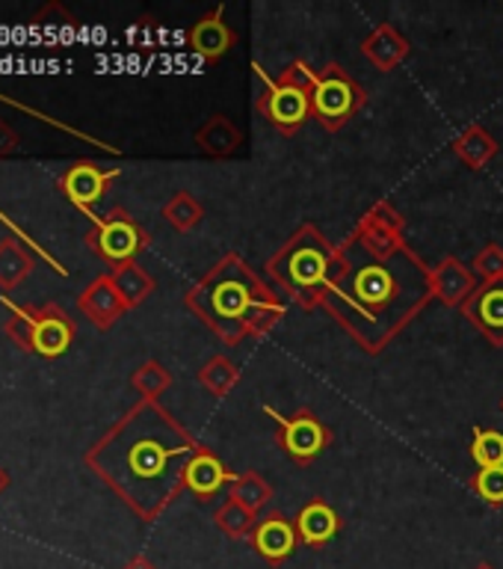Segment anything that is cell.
Wrapping results in <instances>:
<instances>
[{"label": "cell", "mask_w": 503, "mask_h": 569, "mask_svg": "<svg viewBox=\"0 0 503 569\" xmlns=\"http://www.w3.org/2000/svg\"><path fill=\"white\" fill-rule=\"evenodd\" d=\"M193 439L151 400L133 407L107 430L87 466L142 519H154L184 487L195 457Z\"/></svg>", "instance_id": "1"}, {"label": "cell", "mask_w": 503, "mask_h": 569, "mask_svg": "<svg viewBox=\"0 0 503 569\" xmlns=\"http://www.w3.org/2000/svg\"><path fill=\"white\" fill-rule=\"evenodd\" d=\"M89 243H92L98 256L119 267L128 264L140 252L142 243H145V231L122 208H115V211L107 213L104 220L95 222V231L89 234Z\"/></svg>", "instance_id": "2"}, {"label": "cell", "mask_w": 503, "mask_h": 569, "mask_svg": "<svg viewBox=\"0 0 503 569\" xmlns=\"http://www.w3.org/2000/svg\"><path fill=\"white\" fill-rule=\"evenodd\" d=\"M190 302H193L195 309L208 311L213 309V320L220 323V327L229 329V323H234V320H240L243 315L249 311V288L247 284L234 282V279H220L217 284H208V288H202V291L190 293Z\"/></svg>", "instance_id": "3"}, {"label": "cell", "mask_w": 503, "mask_h": 569, "mask_svg": "<svg viewBox=\"0 0 503 569\" xmlns=\"http://www.w3.org/2000/svg\"><path fill=\"white\" fill-rule=\"evenodd\" d=\"M74 332H78L74 320L57 302H48V306L39 309V320H36L33 353L44 356V359H57V356L69 350V345L74 341Z\"/></svg>", "instance_id": "4"}, {"label": "cell", "mask_w": 503, "mask_h": 569, "mask_svg": "<svg viewBox=\"0 0 503 569\" xmlns=\"http://www.w3.org/2000/svg\"><path fill=\"white\" fill-rule=\"evenodd\" d=\"M264 83H266L264 110L275 124H282V128H296V124L309 119L311 98L300 83H293V80L288 78H284L282 83H270V80H264Z\"/></svg>", "instance_id": "5"}, {"label": "cell", "mask_w": 503, "mask_h": 569, "mask_svg": "<svg viewBox=\"0 0 503 569\" xmlns=\"http://www.w3.org/2000/svg\"><path fill=\"white\" fill-rule=\"evenodd\" d=\"M270 416L282 425V445L284 451L296 457V460H311V457H318L323 451V445L329 442L326 430L320 425L318 418L311 416H296L293 421H284L282 416H275L273 409H270Z\"/></svg>", "instance_id": "6"}, {"label": "cell", "mask_w": 503, "mask_h": 569, "mask_svg": "<svg viewBox=\"0 0 503 569\" xmlns=\"http://www.w3.org/2000/svg\"><path fill=\"white\" fill-rule=\"evenodd\" d=\"M311 101H314V110H318L320 119L326 122H341L344 116L353 113L355 107V89L353 83L344 78V74H326V78L314 80V92H311Z\"/></svg>", "instance_id": "7"}, {"label": "cell", "mask_w": 503, "mask_h": 569, "mask_svg": "<svg viewBox=\"0 0 503 569\" xmlns=\"http://www.w3.org/2000/svg\"><path fill=\"white\" fill-rule=\"evenodd\" d=\"M115 172H104V169H98L95 163H74V167L62 176L60 187L62 193L69 196L71 202L80 204V208H92V204L104 196L107 184L113 181Z\"/></svg>", "instance_id": "8"}, {"label": "cell", "mask_w": 503, "mask_h": 569, "mask_svg": "<svg viewBox=\"0 0 503 569\" xmlns=\"http://www.w3.org/2000/svg\"><path fill=\"white\" fill-rule=\"evenodd\" d=\"M78 302H80V309L87 311V318L92 320V323H98L101 329L115 323V320L122 318V311L128 309L122 300V293L115 291V284L110 276H98L95 282L80 293Z\"/></svg>", "instance_id": "9"}, {"label": "cell", "mask_w": 503, "mask_h": 569, "mask_svg": "<svg viewBox=\"0 0 503 569\" xmlns=\"http://www.w3.org/2000/svg\"><path fill=\"white\" fill-rule=\"evenodd\" d=\"M252 542H255V551L261 558L279 563V560L288 558L293 551V546H296V528H293L288 519H282V516H270V519H264V522L258 525Z\"/></svg>", "instance_id": "10"}, {"label": "cell", "mask_w": 503, "mask_h": 569, "mask_svg": "<svg viewBox=\"0 0 503 569\" xmlns=\"http://www.w3.org/2000/svg\"><path fill=\"white\" fill-rule=\"evenodd\" d=\"M229 478L231 475L225 471V466H222V462L217 460L213 453L199 451L193 460H190V466H187L184 483L193 489L199 498H211L213 492H220V487Z\"/></svg>", "instance_id": "11"}, {"label": "cell", "mask_w": 503, "mask_h": 569, "mask_svg": "<svg viewBox=\"0 0 503 569\" xmlns=\"http://www.w3.org/2000/svg\"><path fill=\"white\" fill-rule=\"evenodd\" d=\"M341 522H338L335 510L323 501H311L309 507H302L300 519H296V533L302 537V542L309 546H323L338 533Z\"/></svg>", "instance_id": "12"}, {"label": "cell", "mask_w": 503, "mask_h": 569, "mask_svg": "<svg viewBox=\"0 0 503 569\" xmlns=\"http://www.w3.org/2000/svg\"><path fill=\"white\" fill-rule=\"evenodd\" d=\"M353 291L362 306H382V302H389L391 293H394V279H391V273L385 267L368 264L355 273Z\"/></svg>", "instance_id": "13"}, {"label": "cell", "mask_w": 503, "mask_h": 569, "mask_svg": "<svg viewBox=\"0 0 503 569\" xmlns=\"http://www.w3.org/2000/svg\"><path fill=\"white\" fill-rule=\"evenodd\" d=\"M33 270V256L16 238L0 240V288L12 291Z\"/></svg>", "instance_id": "14"}, {"label": "cell", "mask_w": 503, "mask_h": 569, "mask_svg": "<svg viewBox=\"0 0 503 569\" xmlns=\"http://www.w3.org/2000/svg\"><path fill=\"white\" fill-rule=\"evenodd\" d=\"M231 44L229 27L222 24L220 16H211L193 27V48L204 57H220Z\"/></svg>", "instance_id": "15"}, {"label": "cell", "mask_w": 503, "mask_h": 569, "mask_svg": "<svg viewBox=\"0 0 503 569\" xmlns=\"http://www.w3.org/2000/svg\"><path fill=\"white\" fill-rule=\"evenodd\" d=\"M110 279H113L115 291L122 293L124 306H137V302H140L142 297H145V293L151 291V279L145 273H142L140 267L133 264V261L115 267Z\"/></svg>", "instance_id": "16"}, {"label": "cell", "mask_w": 503, "mask_h": 569, "mask_svg": "<svg viewBox=\"0 0 503 569\" xmlns=\"http://www.w3.org/2000/svg\"><path fill=\"white\" fill-rule=\"evenodd\" d=\"M9 306V302H7ZM12 318L7 320V336L16 341L21 350L33 353L36 338V320H39V306H9Z\"/></svg>", "instance_id": "17"}, {"label": "cell", "mask_w": 503, "mask_h": 569, "mask_svg": "<svg viewBox=\"0 0 503 569\" xmlns=\"http://www.w3.org/2000/svg\"><path fill=\"white\" fill-rule=\"evenodd\" d=\"M323 267H326L323 252H318V249H300L291 258V279L296 284H318V279L323 276Z\"/></svg>", "instance_id": "18"}, {"label": "cell", "mask_w": 503, "mask_h": 569, "mask_svg": "<svg viewBox=\"0 0 503 569\" xmlns=\"http://www.w3.org/2000/svg\"><path fill=\"white\" fill-rule=\"evenodd\" d=\"M471 457H474L483 469L503 466V433H497V430H477L474 445H471Z\"/></svg>", "instance_id": "19"}, {"label": "cell", "mask_w": 503, "mask_h": 569, "mask_svg": "<svg viewBox=\"0 0 503 569\" xmlns=\"http://www.w3.org/2000/svg\"><path fill=\"white\" fill-rule=\"evenodd\" d=\"M474 311H477L480 323L492 332H503V284L489 288L477 302H474Z\"/></svg>", "instance_id": "20"}, {"label": "cell", "mask_w": 503, "mask_h": 569, "mask_svg": "<svg viewBox=\"0 0 503 569\" xmlns=\"http://www.w3.org/2000/svg\"><path fill=\"white\" fill-rule=\"evenodd\" d=\"M474 489L480 496L486 498L489 505H501L503 501V466H492V469H483L474 478Z\"/></svg>", "instance_id": "21"}, {"label": "cell", "mask_w": 503, "mask_h": 569, "mask_svg": "<svg viewBox=\"0 0 503 569\" xmlns=\"http://www.w3.org/2000/svg\"><path fill=\"white\" fill-rule=\"evenodd\" d=\"M167 382H169V377L163 373V368H158L154 362L142 365L140 371L133 373V386H137V389L145 395V398H154L158 391L167 389Z\"/></svg>", "instance_id": "22"}, {"label": "cell", "mask_w": 503, "mask_h": 569, "mask_svg": "<svg viewBox=\"0 0 503 569\" xmlns=\"http://www.w3.org/2000/svg\"><path fill=\"white\" fill-rule=\"evenodd\" d=\"M163 213H167V220L175 222L178 229H187V226H190V222L199 217V208H195V204L190 202L187 196H178L175 202L167 204V211H163Z\"/></svg>", "instance_id": "23"}, {"label": "cell", "mask_w": 503, "mask_h": 569, "mask_svg": "<svg viewBox=\"0 0 503 569\" xmlns=\"http://www.w3.org/2000/svg\"><path fill=\"white\" fill-rule=\"evenodd\" d=\"M21 146V137H18V131L12 128L9 122H3L0 119V158H7V154H12V151Z\"/></svg>", "instance_id": "24"}, {"label": "cell", "mask_w": 503, "mask_h": 569, "mask_svg": "<svg viewBox=\"0 0 503 569\" xmlns=\"http://www.w3.org/2000/svg\"><path fill=\"white\" fill-rule=\"evenodd\" d=\"M124 569H158V567H154V563H151V560H145V558H133Z\"/></svg>", "instance_id": "25"}, {"label": "cell", "mask_w": 503, "mask_h": 569, "mask_svg": "<svg viewBox=\"0 0 503 569\" xmlns=\"http://www.w3.org/2000/svg\"><path fill=\"white\" fill-rule=\"evenodd\" d=\"M9 487V475L3 469H0V492H3V489Z\"/></svg>", "instance_id": "26"}, {"label": "cell", "mask_w": 503, "mask_h": 569, "mask_svg": "<svg viewBox=\"0 0 503 569\" xmlns=\"http://www.w3.org/2000/svg\"><path fill=\"white\" fill-rule=\"evenodd\" d=\"M480 569H489V567H480Z\"/></svg>", "instance_id": "27"}]
</instances>
